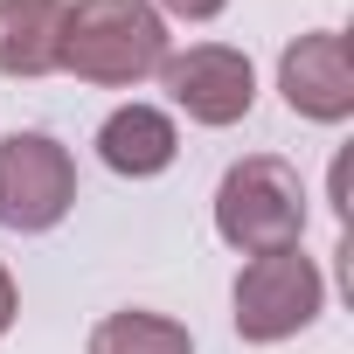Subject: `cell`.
Here are the masks:
<instances>
[{"label":"cell","instance_id":"6","mask_svg":"<svg viewBox=\"0 0 354 354\" xmlns=\"http://www.w3.org/2000/svg\"><path fill=\"white\" fill-rule=\"evenodd\" d=\"M278 91L299 118L313 125H340L354 111V63H347V35L340 28H313L278 56Z\"/></svg>","mask_w":354,"mask_h":354},{"label":"cell","instance_id":"2","mask_svg":"<svg viewBox=\"0 0 354 354\" xmlns=\"http://www.w3.org/2000/svg\"><path fill=\"white\" fill-rule=\"evenodd\" d=\"M216 236L243 257L292 250L306 236V181L278 153H243L216 188Z\"/></svg>","mask_w":354,"mask_h":354},{"label":"cell","instance_id":"4","mask_svg":"<svg viewBox=\"0 0 354 354\" xmlns=\"http://www.w3.org/2000/svg\"><path fill=\"white\" fill-rule=\"evenodd\" d=\"M77 202V160L49 132H8L0 139V230H56Z\"/></svg>","mask_w":354,"mask_h":354},{"label":"cell","instance_id":"11","mask_svg":"<svg viewBox=\"0 0 354 354\" xmlns=\"http://www.w3.org/2000/svg\"><path fill=\"white\" fill-rule=\"evenodd\" d=\"M15 313H21V292H15V278H8V271H0V333L15 326Z\"/></svg>","mask_w":354,"mask_h":354},{"label":"cell","instance_id":"5","mask_svg":"<svg viewBox=\"0 0 354 354\" xmlns=\"http://www.w3.org/2000/svg\"><path fill=\"white\" fill-rule=\"evenodd\" d=\"M160 84H167V97L181 104L195 125H236L257 104L250 56L243 49H223V42H195L188 56H167L160 63Z\"/></svg>","mask_w":354,"mask_h":354},{"label":"cell","instance_id":"7","mask_svg":"<svg viewBox=\"0 0 354 354\" xmlns=\"http://www.w3.org/2000/svg\"><path fill=\"white\" fill-rule=\"evenodd\" d=\"M174 153H181V132H174V118L153 111V104H118L97 125V160L111 174H125V181H153V174H167Z\"/></svg>","mask_w":354,"mask_h":354},{"label":"cell","instance_id":"9","mask_svg":"<svg viewBox=\"0 0 354 354\" xmlns=\"http://www.w3.org/2000/svg\"><path fill=\"white\" fill-rule=\"evenodd\" d=\"M91 354H195L188 326L167 319V313H111L91 326Z\"/></svg>","mask_w":354,"mask_h":354},{"label":"cell","instance_id":"8","mask_svg":"<svg viewBox=\"0 0 354 354\" xmlns=\"http://www.w3.org/2000/svg\"><path fill=\"white\" fill-rule=\"evenodd\" d=\"M63 15L70 0H0V77L63 70Z\"/></svg>","mask_w":354,"mask_h":354},{"label":"cell","instance_id":"10","mask_svg":"<svg viewBox=\"0 0 354 354\" xmlns=\"http://www.w3.org/2000/svg\"><path fill=\"white\" fill-rule=\"evenodd\" d=\"M160 8H167V15H181V21H216L230 0H160Z\"/></svg>","mask_w":354,"mask_h":354},{"label":"cell","instance_id":"3","mask_svg":"<svg viewBox=\"0 0 354 354\" xmlns=\"http://www.w3.org/2000/svg\"><path fill=\"white\" fill-rule=\"evenodd\" d=\"M319 306H326V278H319V264L292 243V250H264V257L243 264V278H236V313H230V319H236L243 340L271 347V340L306 333V326L319 319Z\"/></svg>","mask_w":354,"mask_h":354},{"label":"cell","instance_id":"1","mask_svg":"<svg viewBox=\"0 0 354 354\" xmlns=\"http://www.w3.org/2000/svg\"><path fill=\"white\" fill-rule=\"evenodd\" d=\"M167 21L146 0H77L63 15V70H77L84 84H139L160 77L167 63Z\"/></svg>","mask_w":354,"mask_h":354}]
</instances>
